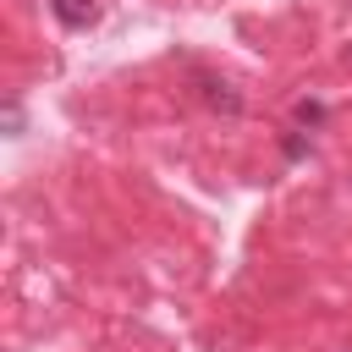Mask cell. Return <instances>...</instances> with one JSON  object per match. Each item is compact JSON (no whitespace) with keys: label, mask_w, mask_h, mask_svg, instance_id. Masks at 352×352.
I'll return each instance as SVG.
<instances>
[{"label":"cell","mask_w":352,"mask_h":352,"mask_svg":"<svg viewBox=\"0 0 352 352\" xmlns=\"http://www.w3.org/2000/svg\"><path fill=\"white\" fill-rule=\"evenodd\" d=\"M50 11H55L66 28H88V22L99 16V6H94V0H50Z\"/></svg>","instance_id":"cell-1"},{"label":"cell","mask_w":352,"mask_h":352,"mask_svg":"<svg viewBox=\"0 0 352 352\" xmlns=\"http://www.w3.org/2000/svg\"><path fill=\"white\" fill-rule=\"evenodd\" d=\"M198 88H204V99H209L214 110H226V116H236V110H242V99L231 94V82H220V77H198Z\"/></svg>","instance_id":"cell-2"}]
</instances>
